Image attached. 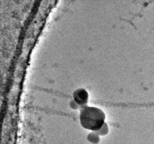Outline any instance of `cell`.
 <instances>
[{
    "instance_id": "obj_1",
    "label": "cell",
    "mask_w": 154,
    "mask_h": 144,
    "mask_svg": "<svg viewBox=\"0 0 154 144\" xmlns=\"http://www.w3.org/2000/svg\"><path fill=\"white\" fill-rule=\"evenodd\" d=\"M79 119L82 127L96 131L99 130L104 124L105 115L99 108L85 106L80 110Z\"/></svg>"
},
{
    "instance_id": "obj_2",
    "label": "cell",
    "mask_w": 154,
    "mask_h": 144,
    "mask_svg": "<svg viewBox=\"0 0 154 144\" xmlns=\"http://www.w3.org/2000/svg\"><path fill=\"white\" fill-rule=\"evenodd\" d=\"M73 96L74 101L81 107L86 106L88 103L89 94L84 89L79 88L73 92Z\"/></svg>"
},
{
    "instance_id": "obj_3",
    "label": "cell",
    "mask_w": 154,
    "mask_h": 144,
    "mask_svg": "<svg viewBox=\"0 0 154 144\" xmlns=\"http://www.w3.org/2000/svg\"><path fill=\"white\" fill-rule=\"evenodd\" d=\"M87 139L89 142L94 144H98L100 141L99 135L95 131L89 133L87 136Z\"/></svg>"
},
{
    "instance_id": "obj_4",
    "label": "cell",
    "mask_w": 154,
    "mask_h": 144,
    "mask_svg": "<svg viewBox=\"0 0 154 144\" xmlns=\"http://www.w3.org/2000/svg\"><path fill=\"white\" fill-rule=\"evenodd\" d=\"M95 132L99 135L103 136V135H106L109 132V128H108V125L106 123H105L99 130L95 131Z\"/></svg>"
},
{
    "instance_id": "obj_5",
    "label": "cell",
    "mask_w": 154,
    "mask_h": 144,
    "mask_svg": "<svg viewBox=\"0 0 154 144\" xmlns=\"http://www.w3.org/2000/svg\"><path fill=\"white\" fill-rule=\"evenodd\" d=\"M79 106H80L78 105L74 101L71 102L70 107L74 110H77L78 108H79Z\"/></svg>"
}]
</instances>
